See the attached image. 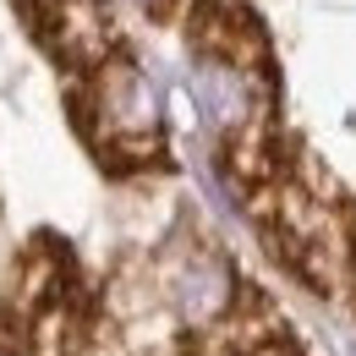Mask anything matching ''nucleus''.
I'll return each instance as SVG.
<instances>
[{"label":"nucleus","mask_w":356,"mask_h":356,"mask_svg":"<svg viewBox=\"0 0 356 356\" xmlns=\"http://www.w3.org/2000/svg\"><path fill=\"white\" fill-rule=\"evenodd\" d=\"M143 6H165V0H143Z\"/></svg>","instance_id":"f257e3e1"}]
</instances>
